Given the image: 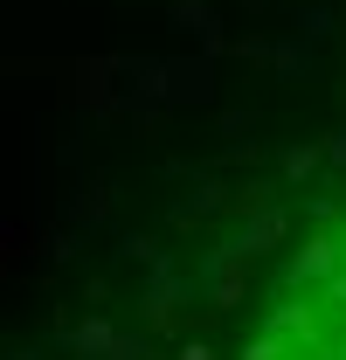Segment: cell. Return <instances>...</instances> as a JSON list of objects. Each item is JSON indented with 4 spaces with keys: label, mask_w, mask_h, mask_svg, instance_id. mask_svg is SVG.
I'll return each instance as SVG.
<instances>
[{
    "label": "cell",
    "mask_w": 346,
    "mask_h": 360,
    "mask_svg": "<svg viewBox=\"0 0 346 360\" xmlns=\"http://www.w3.org/2000/svg\"><path fill=\"white\" fill-rule=\"evenodd\" d=\"M340 305H346V291H340ZM305 360H346V340H326V333H312V340H305Z\"/></svg>",
    "instance_id": "6da1fadb"
}]
</instances>
